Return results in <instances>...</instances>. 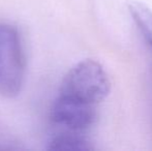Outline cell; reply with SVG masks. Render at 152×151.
Wrapping results in <instances>:
<instances>
[{
  "label": "cell",
  "instance_id": "2",
  "mask_svg": "<svg viewBox=\"0 0 152 151\" xmlns=\"http://www.w3.org/2000/svg\"><path fill=\"white\" fill-rule=\"evenodd\" d=\"M26 73V59L18 29L0 24V94L14 97L21 91Z\"/></svg>",
  "mask_w": 152,
  "mask_h": 151
},
{
  "label": "cell",
  "instance_id": "4",
  "mask_svg": "<svg viewBox=\"0 0 152 151\" xmlns=\"http://www.w3.org/2000/svg\"><path fill=\"white\" fill-rule=\"evenodd\" d=\"M47 148L61 151H87L93 149V146L86 135L53 131Z\"/></svg>",
  "mask_w": 152,
  "mask_h": 151
},
{
  "label": "cell",
  "instance_id": "1",
  "mask_svg": "<svg viewBox=\"0 0 152 151\" xmlns=\"http://www.w3.org/2000/svg\"><path fill=\"white\" fill-rule=\"evenodd\" d=\"M111 83L104 67L94 60H84L64 77L58 95L97 106L110 92Z\"/></svg>",
  "mask_w": 152,
  "mask_h": 151
},
{
  "label": "cell",
  "instance_id": "3",
  "mask_svg": "<svg viewBox=\"0 0 152 151\" xmlns=\"http://www.w3.org/2000/svg\"><path fill=\"white\" fill-rule=\"evenodd\" d=\"M96 106L57 95L50 113L53 131L85 135L96 120Z\"/></svg>",
  "mask_w": 152,
  "mask_h": 151
},
{
  "label": "cell",
  "instance_id": "5",
  "mask_svg": "<svg viewBox=\"0 0 152 151\" xmlns=\"http://www.w3.org/2000/svg\"><path fill=\"white\" fill-rule=\"evenodd\" d=\"M128 9L143 37L152 49V10L145 4L137 1L132 2L128 5Z\"/></svg>",
  "mask_w": 152,
  "mask_h": 151
}]
</instances>
